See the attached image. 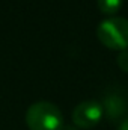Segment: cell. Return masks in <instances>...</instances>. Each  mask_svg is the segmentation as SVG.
Masks as SVG:
<instances>
[{
    "instance_id": "6da1fadb",
    "label": "cell",
    "mask_w": 128,
    "mask_h": 130,
    "mask_svg": "<svg viewBox=\"0 0 128 130\" xmlns=\"http://www.w3.org/2000/svg\"><path fill=\"white\" fill-rule=\"evenodd\" d=\"M26 123L30 130H62L63 117L60 109L50 101L33 103L27 109Z\"/></svg>"
},
{
    "instance_id": "7a4b0ae2",
    "label": "cell",
    "mask_w": 128,
    "mask_h": 130,
    "mask_svg": "<svg viewBox=\"0 0 128 130\" xmlns=\"http://www.w3.org/2000/svg\"><path fill=\"white\" fill-rule=\"evenodd\" d=\"M98 39L112 50L128 48V20L122 17H110L99 23L96 29Z\"/></svg>"
},
{
    "instance_id": "3957f363",
    "label": "cell",
    "mask_w": 128,
    "mask_h": 130,
    "mask_svg": "<svg viewBox=\"0 0 128 130\" xmlns=\"http://www.w3.org/2000/svg\"><path fill=\"white\" fill-rule=\"evenodd\" d=\"M102 113H104V109L96 100H86L75 106L72 112V121L77 127L92 129L99 123Z\"/></svg>"
},
{
    "instance_id": "277c9868",
    "label": "cell",
    "mask_w": 128,
    "mask_h": 130,
    "mask_svg": "<svg viewBox=\"0 0 128 130\" xmlns=\"http://www.w3.org/2000/svg\"><path fill=\"white\" fill-rule=\"evenodd\" d=\"M104 107H105L107 115L112 120H116L127 112V101H125V98H122L118 94H110L105 97Z\"/></svg>"
},
{
    "instance_id": "5b68a950",
    "label": "cell",
    "mask_w": 128,
    "mask_h": 130,
    "mask_svg": "<svg viewBox=\"0 0 128 130\" xmlns=\"http://www.w3.org/2000/svg\"><path fill=\"white\" fill-rule=\"evenodd\" d=\"M122 6V0H98V8L102 14H116Z\"/></svg>"
},
{
    "instance_id": "8992f818",
    "label": "cell",
    "mask_w": 128,
    "mask_h": 130,
    "mask_svg": "<svg viewBox=\"0 0 128 130\" xmlns=\"http://www.w3.org/2000/svg\"><path fill=\"white\" fill-rule=\"evenodd\" d=\"M118 65H119V68L122 70V71H127L128 73V48L125 50H122L119 55H118Z\"/></svg>"
},
{
    "instance_id": "52a82bcc",
    "label": "cell",
    "mask_w": 128,
    "mask_h": 130,
    "mask_svg": "<svg viewBox=\"0 0 128 130\" xmlns=\"http://www.w3.org/2000/svg\"><path fill=\"white\" fill-rule=\"evenodd\" d=\"M119 130H128V118L119 126Z\"/></svg>"
}]
</instances>
